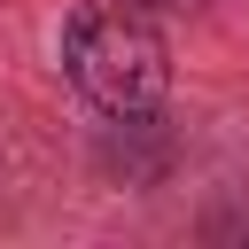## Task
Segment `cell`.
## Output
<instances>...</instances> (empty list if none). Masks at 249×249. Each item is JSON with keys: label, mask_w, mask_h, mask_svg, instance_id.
Here are the masks:
<instances>
[{"label": "cell", "mask_w": 249, "mask_h": 249, "mask_svg": "<svg viewBox=\"0 0 249 249\" xmlns=\"http://www.w3.org/2000/svg\"><path fill=\"white\" fill-rule=\"evenodd\" d=\"M62 70L101 117H148L171 86V47L132 0H93L62 31Z\"/></svg>", "instance_id": "obj_1"}, {"label": "cell", "mask_w": 249, "mask_h": 249, "mask_svg": "<svg viewBox=\"0 0 249 249\" xmlns=\"http://www.w3.org/2000/svg\"><path fill=\"white\" fill-rule=\"evenodd\" d=\"M156 8H202V0H156Z\"/></svg>", "instance_id": "obj_2"}]
</instances>
